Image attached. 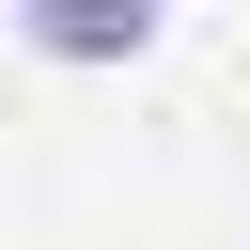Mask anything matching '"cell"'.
Returning <instances> with one entry per match:
<instances>
[{
  "label": "cell",
  "mask_w": 250,
  "mask_h": 250,
  "mask_svg": "<svg viewBox=\"0 0 250 250\" xmlns=\"http://www.w3.org/2000/svg\"><path fill=\"white\" fill-rule=\"evenodd\" d=\"M31 16V47H62V62H125L141 31H156V0H16Z\"/></svg>",
  "instance_id": "cell-1"
}]
</instances>
